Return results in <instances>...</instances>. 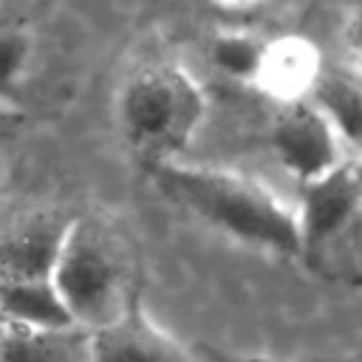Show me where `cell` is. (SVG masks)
<instances>
[{
	"mask_svg": "<svg viewBox=\"0 0 362 362\" xmlns=\"http://www.w3.org/2000/svg\"><path fill=\"white\" fill-rule=\"evenodd\" d=\"M88 362H192V356L139 305H130L113 322L90 331Z\"/></svg>",
	"mask_w": 362,
	"mask_h": 362,
	"instance_id": "5",
	"label": "cell"
},
{
	"mask_svg": "<svg viewBox=\"0 0 362 362\" xmlns=\"http://www.w3.org/2000/svg\"><path fill=\"white\" fill-rule=\"evenodd\" d=\"M280 158L303 181H311L337 167V141L328 122L311 107H291L274 127Z\"/></svg>",
	"mask_w": 362,
	"mask_h": 362,
	"instance_id": "7",
	"label": "cell"
},
{
	"mask_svg": "<svg viewBox=\"0 0 362 362\" xmlns=\"http://www.w3.org/2000/svg\"><path fill=\"white\" fill-rule=\"evenodd\" d=\"M322 90H325V105L337 116L342 133L348 139H356L359 136V90L345 79H331L322 85Z\"/></svg>",
	"mask_w": 362,
	"mask_h": 362,
	"instance_id": "10",
	"label": "cell"
},
{
	"mask_svg": "<svg viewBox=\"0 0 362 362\" xmlns=\"http://www.w3.org/2000/svg\"><path fill=\"white\" fill-rule=\"evenodd\" d=\"M305 184L308 187H305L303 209L297 218L300 252L317 249L334 235H339V229L351 223L359 206V181H356V173L348 167H334Z\"/></svg>",
	"mask_w": 362,
	"mask_h": 362,
	"instance_id": "6",
	"label": "cell"
},
{
	"mask_svg": "<svg viewBox=\"0 0 362 362\" xmlns=\"http://www.w3.org/2000/svg\"><path fill=\"white\" fill-rule=\"evenodd\" d=\"M215 59L223 71L229 74H238V76H246L257 68L260 62V48L252 42V40H243V37H226V40H218L215 45Z\"/></svg>",
	"mask_w": 362,
	"mask_h": 362,
	"instance_id": "11",
	"label": "cell"
},
{
	"mask_svg": "<svg viewBox=\"0 0 362 362\" xmlns=\"http://www.w3.org/2000/svg\"><path fill=\"white\" fill-rule=\"evenodd\" d=\"M156 178L170 198L223 232L283 255L300 252L297 218L257 184L229 173L167 164L156 170Z\"/></svg>",
	"mask_w": 362,
	"mask_h": 362,
	"instance_id": "2",
	"label": "cell"
},
{
	"mask_svg": "<svg viewBox=\"0 0 362 362\" xmlns=\"http://www.w3.org/2000/svg\"><path fill=\"white\" fill-rule=\"evenodd\" d=\"M25 57V42L17 37H0V82L11 79Z\"/></svg>",
	"mask_w": 362,
	"mask_h": 362,
	"instance_id": "12",
	"label": "cell"
},
{
	"mask_svg": "<svg viewBox=\"0 0 362 362\" xmlns=\"http://www.w3.org/2000/svg\"><path fill=\"white\" fill-rule=\"evenodd\" d=\"M0 362H3V356H0Z\"/></svg>",
	"mask_w": 362,
	"mask_h": 362,
	"instance_id": "13",
	"label": "cell"
},
{
	"mask_svg": "<svg viewBox=\"0 0 362 362\" xmlns=\"http://www.w3.org/2000/svg\"><path fill=\"white\" fill-rule=\"evenodd\" d=\"M0 314L8 325L23 328H65L74 325L51 277L0 283Z\"/></svg>",
	"mask_w": 362,
	"mask_h": 362,
	"instance_id": "9",
	"label": "cell"
},
{
	"mask_svg": "<svg viewBox=\"0 0 362 362\" xmlns=\"http://www.w3.org/2000/svg\"><path fill=\"white\" fill-rule=\"evenodd\" d=\"M68 223L54 212H34L6 223L0 229V283L51 277Z\"/></svg>",
	"mask_w": 362,
	"mask_h": 362,
	"instance_id": "4",
	"label": "cell"
},
{
	"mask_svg": "<svg viewBox=\"0 0 362 362\" xmlns=\"http://www.w3.org/2000/svg\"><path fill=\"white\" fill-rule=\"evenodd\" d=\"M3 362H88L90 331L79 325L65 328H23L0 325Z\"/></svg>",
	"mask_w": 362,
	"mask_h": 362,
	"instance_id": "8",
	"label": "cell"
},
{
	"mask_svg": "<svg viewBox=\"0 0 362 362\" xmlns=\"http://www.w3.org/2000/svg\"><path fill=\"white\" fill-rule=\"evenodd\" d=\"M204 113V99L178 68L158 65L139 71L122 99L124 130L141 150L170 153L187 144Z\"/></svg>",
	"mask_w": 362,
	"mask_h": 362,
	"instance_id": "3",
	"label": "cell"
},
{
	"mask_svg": "<svg viewBox=\"0 0 362 362\" xmlns=\"http://www.w3.org/2000/svg\"><path fill=\"white\" fill-rule=\"evenodd\" d=\"M51 283L74 325L85 331L102 328L136 305L133 246L107 221H71L51 272Z\"/></svg>",
	"mask_w": 362,
	"mask_h": 362,
	"instance_id": "1",
	"label": "cell"
}]
</instances>
